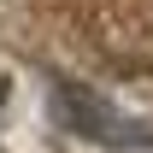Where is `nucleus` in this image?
I'll return each instance as SVG.
<instances>
[{
	"mask_svg": "<svg viewBox=\"0 0 153 153\" xmlns=\"http://www.w3.org/2000/svg\"><path fill=\"white\" fill-rule=\"evenodd\" d=\"M0 106H6V76H0Z\"/></svg>",
	"mask_w": 153,
	"mask_h": 153,
	"instance_id": "obj_1",
	"label": "nucleus"
}]
</instances>
